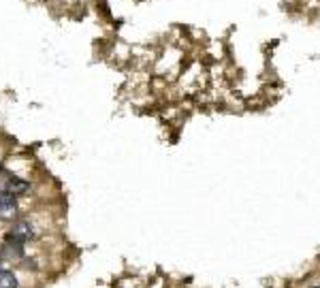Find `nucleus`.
<instances>
[{"label": "nucleus", "instance_id": "f03ea898", "mask_svg": "<svg viewBox=\"0 0 320 288\" xmlns=\"http://www.w3.org/2000/svg\"><path fill=\"white\" fill-rule=\"evenodd\" d=\"M15 211H17L15 197L2 190V192H0V220H13Z\"/></svg>", "mask_w": 320, "mask_h": 288}, {"label": "nucleus", "instance_id": "7ed1b4c3", "mask_svg": "<svg viewBox=\"0 0 320 288\" xmlns=\"http://www.w3.org/2000/svg\"><path fill=\"white\" fill-rule=\"evenodd\" d=\"M2 190L9 194H13V197H17V194H24L28 190V182L24 180H17V177H11V180H7L2 183Z\"/></svg>", "mask_w": 320, "mask_h": 288}, {"label": "nucleus", "instance_id": "20e7f679", "mask_svg": "<svg viewBox=\"0 0 320 288\" xmlns=\"http://www.w3.org/2000/svg\"><path fill=\"white\" fill-rule=\"evenodd\" d=\"M0 288H17V278L11 271L0 269Z\"/></svg>", "mask_w": 320, "mask_h": 288}, {"label": "nucleus", "instance_id": "39448f33", "mask_svg": "<svg viewBox=\"0 0 320 288\" xmlns=\"http://www.w3.org/2000/svg\"><path fill=\"white\" fill-rule=\"evenodd\" d=\"M0 171H2V162H0Z\"/></svg>", "mask_w": 320, "mask_h": 288}, {"label": "nucleus", "instance_id": "423d86ee", "mask_svg": "<svg viewBox=\"0 0 320 288\" xmlns=\"http://www.w3.org/2000/svg\"><path fill=\"white\" fill-rule=\"evenodd\" d=\"M314 288H320V286H314Z\"/></svg>", "mask_w": 320, "mask_h": 288}, {"label": "nucleus", "instance_id": "f257e3e1", "mask_svg": "<svg viewBox=\"0 0 320 288\" xmlns=\"http://www.w3.org/2000/svg\"><path fill=\"white\" fill-rule=\"evenodd\" d=\"M30 235H32V224H30L28 220H17L13 224V229H11V233L7 235V243L17 250H22L24 241H26Z\"/></svg>", "mask_w": 320, "mask_h": 288}]
</instances>
